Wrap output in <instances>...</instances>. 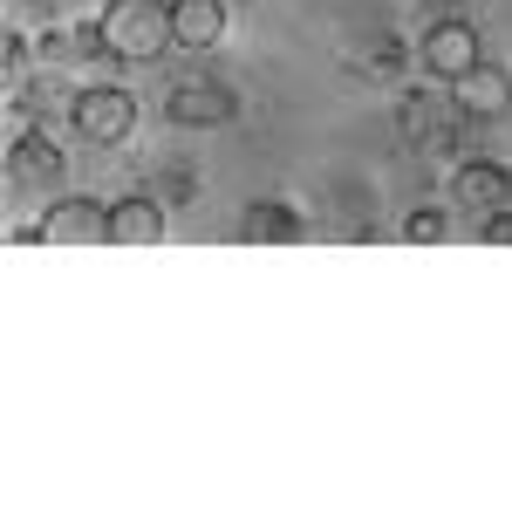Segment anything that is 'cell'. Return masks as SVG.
<instances>
[{"mask_svg":"<svg viewBox=\"0 0 512 512\" xmlns=\"http://www.w3.org/2000/svg\"><path fill=\"white\" fill-rule=\"evenodd\" d=\"M96 28L110 41V62H158L164 48H178V35H171V0H103Z\"/></svg>","mask_w":512,"mask_h":512,"instance_id":"1","label":"cell"},{"mask_svg":"<svg viewBox=\"0 0 512 512\" xmlns=\"http://www.w3.org/2000/svg\"><path fill=\"white\" fill-rule=\"evenodd\" d=\"M69 123H76L82 144H123L130 130H137V96L130 89H117V82H89V89H76V103H69Z\"/></svg>","mask_w":512,"mask_h":512,"instance_id":"2","label":"cell"},{"mask_svg":"<svg viewBox=\"0 0 512 512\" xmlns=\"http://www.w3.org/2000/svg\"><path fill=\"white\" fill-rule=\"evenodd\" d=\"M417 62H424V76L458 82L465 69H478V62H485V41H478V28L465 21V14H437L431 28L417 35Z\"/></svg>","mask_w":512,"mask_h":512,"instance_id":"3","label":"cell"},{"mask_svg":"<svg viewBox=\"0 0 512 512\" xmlns=\"http://www.w3.org/2000/svg\"><path fill=\"white\" fill-rule=\"evenodd\" d=\"M164 117L178 130H219V123L239 117V96H233V82H219V76H178L164 89Z\"/></svg>","mask_w":512,"mask_h":512,"instance_id":"4","label":"cell"},{"mask_svg":"<svg viewBox=\"0 0 512 512\" xmlns=\"http://www.w3.org/2000/svg\"><path fill=\"white\" fill-rule=\"evenodd\" d=\"M62 178H69V158L48 130H28L7 144V185L14 192H62Z\"/></svg>","mask_w":512,"mask_h":512,"instance_id":"5","label":"cell"},{"mask_svg":"<svg viewBox=\"0 0 512 512\" xmlns=\"http://www.w3.org/2000/svg\"><path fill=\"white\" fill-rule=\"evenodd\" d=\"M451 110L465 123H499L512 110V76L499 69V62H478V69H465V76L451 82Z\"/></svg>","mask_w":512,"mask_h":512,"instance_id":"6","label":"cell"},{"mask_svg":"<svg viewBox=\"0 0 512 512\" xmlns=\"http://www.w3.org/2000/svg\"><path fill=\"white\" fill-rule=\"evenodd\" d=\"M110 239V205L96 198H55L41 212V246H96Z\"/></svg>","mask_w":512,"mask_h":512,"instance_id":"7","label":"cell"},{"mask_svg":"<svg viewBox=\"0 0 512 512\" xmlns=\"http://www.w3.org/2000/svg\"><path fill=\"white\" fill-rule=\"evenodd\" d=\"M239 239H246V246H301V239H308V219H301L287 198H253V205L239 212Z\"/></svg>","mask_w":512,"mask_h":512,"instance_id":"8","label":"cell"},{"mask_svg":"<svg viewBox=\"0 0 512 512\" xmlns=\"http://www.w3.org/2000/svg\"><path fill=\"white\" fill-rule=\"evenodd\" d=\"M451 198L465 205V212H499V205H512V171L499 158H472V164H458V178H451Z\"/></svg>","mask_w":512,"mask_h":512,"instance_id":"9","label":"cell"},{"mask_svg":"<svg viewBox=\"0 0 512 512\" xmlns=\"http://www.w3.org/2000/svg\"><path fill=\"white\" fill-rule=\"evenodd\" d=\"M158 239H164V198L158 192L110 198V246H158Z\"/></svg>","mask_w":512,"mask_h":512,"instance_id":"10","label":"cell"},{"mask_svg":"<svg viewBox=\"0 0 512 512\" xmlns=\"http://www.w3.org/2000/svg\"><path fill=\"white\" fill-rule=\"evenodd\" d=\"M451 117H458V110H451ZM451 117H444V103H437V96H424V89H410V96H403V110H396L403 137H410L417 151H451V144H458ZM458 123H465V117H458Z\"/></svg>","mask_w":512,"mask_h":512,"instance_id":"11","label":"cell"},{"mask_svg":"<svg viewBox=\"0 0 512 512\" xmlns=\"http://www.w3.org/2000/svg\"><path fill=\"white\" fill-rule=\"evenodd\" d=\"M171 35H178V48H192V55L219 48L226 41V0H171Z\"/></svg>","mask_w":512,"mask_h":512,"instance_id":"12","label":"cell"},{"mask_svg":"<svg viewBox=\"0 0 512 512\" xmlns=\"http://www.w3.org/2000/svg\"><path fill=\"white\" fill-rule=\"evenodd\" d=\"M0 82H7V96H28V35L21 28L0 35Z\"/></svg>","mask_w":512,"mask_h":512,"instance_id":"13","label":"cell"},{"mask_svg":"<svg viewBox=\"0 0 512 512\" xmlns=\"http://www.w3.org/2000/svg\"><path fill=\"white\" fill-rule=\"evenodd\" d=\"M403 239H410V246H437V239H451V212H444V205H417V212L403 219Z\"/></svg>","mask_w":512,"mask_h":512,"instance_id":"14","label":"cell"},{"mask_svg":"<svg viewBox=\"0 0 512 512\" xmlns=\"http://www.w3.org/2000/svg\"><path fill=\"white\" fill-rule=\"evenodd\" d=\"M151 192H158L164 205H192V192H198V178H192V171H164V178H158V185H151Z\"/></svg>","mask_w":512,"mask_h":512,"instance_id":"15","label":"cell"},{"mask_svg":"<svg viewBox=\"0 0 512 512\" xmlns=\"http://www.w3.org/2000/svg\"><path fill=\"white\" fill-rule=\"evenodd\" d=\"M478 239H485V246H512V205L485 212V219H478Z\"/></svg>","mask_w":512,"mask_h":512,"instance_id":"16","label":"cell"},{"mask_svg":"<svg viewBox=\"0 0 512 512\" xmlns=\"http://www.w3.org/2000/svg\"><path fill=\"white\" fill-rule=\"evenodd\" d=\"M396 69H403V41L383 35V41H376V76H396Z\"/></svg>","mask_w":512,"mask_h":512,"instance_id":"17","label":"cell"}]
</instances>
